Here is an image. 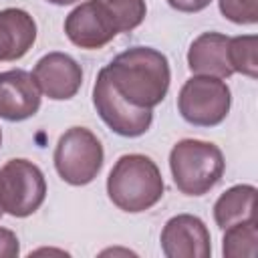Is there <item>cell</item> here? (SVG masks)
<instances>
[{"label":"cell","mask_w":258,"mask_h":258,"mask_svg":"<svg viewBox=\"0 0 258 258\" xmlns=\"http://www.w3.org/2000/svg\"><path fill=\"white\" fill-rule=\"evenodd\" d=\"M258 36L256 34H240L230 36L228 42V58L234 73L256 79L258 77Z\"/></svg>","instance_id":"2e32d148"},{"label":"cell","mask_w":258,"mask_h":258,"mask_svg":"<svg viewBox=\"0 0 258 258\" xmlns=\"http://www.w3.org/2000/svg\"><path fill=\"white\" fill-rule=\"evenodd\" d=\"M222 254L226 258H254L258 254V226L256 218L236 222L224 228Z\"/></svg>","instance_id":"9a60e30c"},{"label":"cell","mask_w":258,"mask_h":258,"mask_svg":"<svg viewBox=\"0 0 258 258\" xmlns=\"http://www.w3.org/2000/svg\"><path fill=\"white\" fill-rule=\"evenodd\" d=\"M232 107V91L224 79L210 75L189 77L177 95V111L194 127L220 125Z\"/></svg>","instance_id":"5b68a950"},{"label":"cell","mask_w":258,"mask_h":258,"mask_svg":"<svg viewBox=\"0 0 258 258\" xmlns=\"http://www.w3.org/2000/svg\"><path fill=\"white\" fill-rule=\"evenodd\" d=\"M256 194L258 189L252 183H238L226 189L214 204V220L218 228H228L236 222L256 218Z\"/></svg>","instance_id":"5bb4252c"},{"label":"cell","mask_w":258,"mask_h":258,"mask_svg":"<svg viewBox=\"0 0 258 258\" xmlns=\"http://www.w3.org/2000/svg\"><path fill=\"white\" fill-rule=\"evenodd\" d=\"M93 105L103 123L121 137H141L153 123V109H139L127 103L113 89L105 69L97 73L93 85Z\"/></svg>","instance_id":"52a82bcc"},{"label":"cell","mask_w":258,"mask_h":258,"mask_svg":"<svg viewBox=\"0 0 258 258\" xmlns=\"http://www.w3.org/2000/svg\"><path fill=\"white\" fill-rule=\"evenodd\" d=\"M52 159L62 181L69 185H87L103 169L105 151L91 129L71 127L58 137Z\"/></svg>","instance_id":"277c9868"},{"label":"cell","mask_w":258,"mask_h":258,"mask_svg":"<svg viewBox=\"0 0 258 258\" xmlns=\"http://www.w3.org/2000/svg\"><path fill=\"white\" fill-rule=\"evenodd\" d=\"M169 169L175 187L183 196H204L220 183L226 161L216 143L181 139L169 151Z\"/></svg>","instance_id":"3957f363"},{"label":"cell","mask_w":258,"mask_h":258,"mask_svg":"<svg viewBox=\"0 0 258 258\" xmlns=\"http://www.w3.org/2000/svg\"><path fill=\"white\" fill-rule=\"evenodd\" d=\"M46 198L42 169L22 157L8 159L0 167V206L14 218L32 216Z\"/></svg>","instance_id":"8992f818"},{"label":"cell","mask_w":258,"mask_h":258,"mask_svg":"<svg viewBox=\"0 0 258 258\" xmlns=\"http://www.w3.org/2000/svg\"><path fill=\"white\" fill-rule=\"evenodd\" d=\"M36 40V22L22 8L0 10V62L22 58Z\"/></svg>","instance_id":"4fadbf2b"},{"label":"cell","mask_w":258,"mask_h":258,"mask_svg":"<svg viewBox=\"0 0 258 258\" xmlns=\"http://www.w3.org/2000/svg\"><path fill=\"white\" fill-rule=\"evenodd\" d=\"M161 252L167 258H210L212 236L202 218L177 214L169 218L159 236Z\"/></svg>","instance_id":"9c48e42d"},{"label":"cell","mask_w":258,"mask_h":258,"mask_svg":"<svg viewBox=\"0 0 258 258\" xmlns=\"http://www.w3.org/2000/svg\"><path fill=\"white\" fill-rule=\"evenodd\" d=\"M230 36L222 32H202L187 50V67L196 75H210L218 79H228L234 75L228 58Z\"/></svg>","instance_id":"7c38bea8"},{"label":"cell","mask_w":258,"mask_h":258,"mask_svg":"<svg viewBox=\"0 0 258 258\" xmlns=\"http://www.w3.org/2000/svg\"><path fill=\"white\" fill-rule=\"evenodd\" d=\"M220 12L234 24L258 22V0H218Z\"/></svg>","instance_id":"ac0fdd59"},{"label":"cell","mask_w":258,"mask_h":258,"mask_svg":"<svg viewBox=\"0 0 258 258\" xmlns=\"http://www.w3.org/2000/svg\"><path fill=\"white\" fill-rule=\"evenodd\" d=\"M2 214H4V210H2V206H0V218H2Z\"/></svg>","instance_id":"7402d4cb"},{"label":"cell","mask_w":258,"mask_h":258,"mask_svg":"<svg viewBox=\"0 0 258 258\" xmlns=\"http://www.w3.org/2000/svg\"><path fill=\"white\" fill-rule=\"evenodd\" d=\"M67 38L85 50H97L107 46L117 34V24L101 0H85L75 6L64 18Z\"/></svg>","instance_id":"ba28073f"},{"label":"cell","mask_w":258,"mask_h":258,"mask_svg":"<svg viewBox=\"0 0 258 258\" xmlns=\"http://www.w3.org/2000/svg\"><path fill=\"white\" fill-rule=\"evenodd\" d=\"M46 2H50V4H54V6H69V4H75V2H79V0H46Z\"/></svg>","instance_id":"44dd1931"},{"label":"cell","mask_w":258,"mask_h":258,"mask_svg":"<svg viewBox=\"0 0 258 258\" xmlns=\"http://www.w3.org/2000/svg\"><path fill=\"white\" fill-rule=\"evenodd\" d=\"M113 89L133 107H157L171 83L169 60L151 46H131L103 67Z\"/></svg>","instance_id":"6da1fadb"},{"label":"cell","mask_w":258,"mask_h":258,"mask_svg":"<svg viewBox=\"0 0 258 258\" xmlns=\"http://www.w3.org/2000/svg\"><path fill=\"white\" fill-rule=\"evenodd\" d=\"M163 177L157 163L143 153L121 155L109 171L107 196L119 210L139 214L163 198Z\"/></svg>","instance_id":"7a4b0ae2"},{"label":"cell","mask_w":258,"mask_h":258,"mask_svg":"<svg viewBox=\"0 0 258 258\" xmlns=\"http://www.w3.org/2000/svg\"><path fill=\"white\" fill-rule=\"evenodd\" d=\"M109 14L113 16L119 34L121 32H131L135 30L147 14V4L145 0H101Z\"/></svg>","instance_id":"e0dca14e"},{"label":"cell","mask_w":258,"mask_h":258,"mask_svg":"<svg viewBox=\"0 0 258 258\" xmlns=\"http://www.w3.org/2000/svg\"><path fill=\"white\" fill-rule=\"evenodd\" d=\"M20 254V242L8 228H0V258H16Z\"/></svg>","instance_id":"d6986e66"},{"label":"cell","mask_w":258,"mask_h":258,"mask_svg":"<svg viewBox=\"0 0 258 258\" xmlns=\"http://www.w3.org/2000/svg\"><path fill=\"white\" fill-rule=\"evenodd\" d=\"M40 89L32 73L10 69L0 73V119L18 123L30 119L40 109Z\"/></svg>","instance_id":"8fae6325"},{"label":"cell","mask_w":258,"mask_h":258,"mask_svg":"<svg viewBox=\"0 0 258 258\" xmlns=\"http://www.w3.org/2000/svg\"><path fill=\"white\" fill-rule=\"evenodd\" d=\"M212 0H167V4L177 10V12H185V14H194V12H202L204 8L210 6Z\"/></svg>","instance_id":"ffe728a7"},{"label":"cell","mask_w":258,"mask_h":258,"mask_svg":"<svg viewBox=\"0 0 258 258\" xmlns=\"http://www.w3.org/2000/svg\"><path fill=\"white\" fill-rule=\"evenodd\" d=\"M0 145H2V131H0Z\"/></svg>","instance_id":"603a6c76"},{"label":"cell","mask_w":258,"mask_h":258,"mask_svg":"<svg viewBox=\"0 0 258 258\" xmlns=\"http://www.w3.org/2000/svg\"><path fill=\"white\" fill-rule=\"evenodd\" d=\"M32 77L42 95L52 101L73 99L83 85L81 64L67 52H48L40 56L32 69Z\"/></svg>","instance_id":"30bf717a"}]
</instances>
